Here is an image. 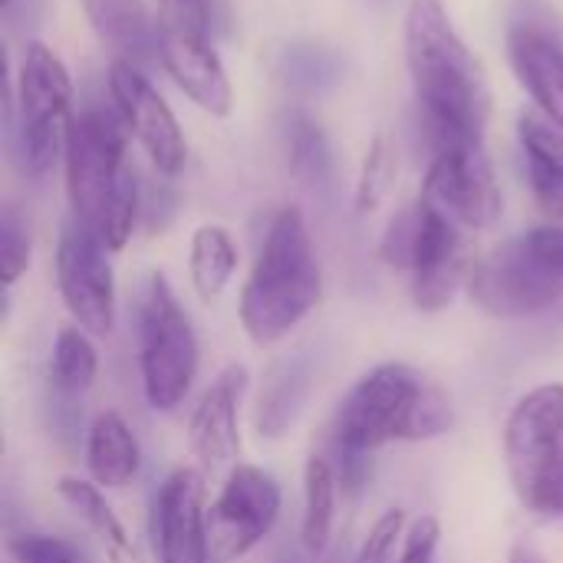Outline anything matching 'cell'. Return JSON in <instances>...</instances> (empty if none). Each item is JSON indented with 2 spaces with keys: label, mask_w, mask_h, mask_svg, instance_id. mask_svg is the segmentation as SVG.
I'll list each match as a JSON object with an SVG mask.
<instances>
[{
  "label": "cell",
  "mask_w": 563,
  "mask_h": 563,
  "mask_svg": "<svg viewBox=\"0 0 563 563\" xmlns=\"http://www.w3.org/2000/svg\"><path fill=\"white\" fill-rule=\"evenodd\" d=\"M406 66L412 79L419 132L429 155L485 142L488 86L478 59L455 30L442 0H412L406 10Z\"/></svg>",
  "instance_id": "cell-1"
},
{
  "label": "cell",
  "mask_w": 563,
  "mask_h": 563,
  "mask_svg": "<svg viewBox=\"0 0 563 563\" xmlns=\"http://www.w3.org/2000/svg\"><path fill=\"white\" fill-rule=\"evenodd\" d=\"M449 396L406 363L369 369L336 406L333 452L343 459L340 482H356L366 455L393 442H432L452 429Z\"/></svg>",
  "instance_id": "cell-2"
},
{
  "label": "cell",
  "mask_w": 563,
  "mask_h": 563,
  "mask_svg": "<svg viewBox=\"0 0 563 563\" xmlns=\"http://www.w3.org/2000/svg\"><path fill=\"white\" fill-rule=\"evenodd\" d=\"M129 129L115 106H82L73 115L63 178L69 218L102 238L109 251H122L139 221V175L129 165Z\"/></svg>",
  "instance_id": "cell-3"
},
{
  "label": "cell",
  "mask_w": 563,
  "mask_h": 563,
  "mask_svg": "<svg viewBox=\"0 0 563 563\" xmlns=\"http://www.w3.org/2000/svg\"><path fill=\"white\" fill-rule=\"evenodd\" d=\"M323 300V267L300 208H280L241 290V327L251 343L274 346L290 336Z\"/></svg>",
  "instance_id": "cell-4"
},
{
  "label": "cell",
  "mask_w": 563,
  "mask_h": 563,
  "mask_svg": "<svg viewBox=\"0 0 563 563\" xmlns=\"http://www.w3.org/2000/svg\"><path fill=\"white\" fill-rule=\"evenodd\" d=\"M379 254L393 271L409 274L412 303L422 313L449 310L475 271L462 228L429 198L412 201L386 224Z\"/></svg>",
  "instance_id": "cell-5"
},
{
  "label": "cell",
  "mask_w": 563,
  "mask_h": 563,
  "mask_svg": "<svg viewBox=\"0 0 563 563\" xmlns=\"http://www.w3.org/2000/svg\"><path fill=\"white\" fill-rule=\"evenodd\" d=\"M505 465L531 518H563V383H544L518 399L505 422Z\"/></svg>",
  "instance_id": "cell-6"
},
{
  "label": "cell",
  "mask_w": 563,
  "mask_h": 563,
  "mask_svg": "<svg viewBox=\"0 0 563 563\" xmlns=\"http://www.w3.org/2000/svg\"><path fill=\"white\" fill-rule=\"evenodd\" d=\"M13 106H16V155L26 175L43 178L63 162L66 135L73 125V99L76 86L59 59V53L40 40H30L16 69L13 86Z\"/></svg>",
  "instance_id": "cell-7"
},
{
  "label": "cell",
  "mask_w": 563,
  "mask_h": 563,
  "mask_svg": "<svg viewBox=\"0 0 563 563\" xmlns=\"http://www.w3.org/2000/svg\"><path fill=\"white\" fill-rule=\"evenodd\" d=\"M139 376L145 402L172 412L198 376V336L165 274L152 271L139 297Z\"/></svg>",
  "instance_id": "cell-8"
},
{
  "label": "cell",
  "mask_w": 563,
  "mask_h": 563,
  "mask_svg": "<svg viewBox=\"0 0 563 563\" xmlns=\"http://www.w3.org/2000/svg\"><path fill=\"white\" fill-rule=\"evenodd\" d=\"M158 63L172 82L211 119H228L234 112V86L208 40L201 7L165 3L158 16Z\"/></svg>",
  "instance_id": "cell-9"
},
{
  "label": "cell",
  "mask_w": 563,
  "mask_h": 563,
  "mask_svg": "<svg viewBox=\"0 0 563 563\" xmlns=\"http://www.w3.org/2000/svg\"><path fill=\"white\" fill-rule=\"evenodd\" d=\"M465 290L498 320H528L563 300V280L538 261L521 234L478 261Z\"/></svg>",
  "instance_id": "cell-10"
},
{
  "label": "cell",
  "mask_w": 563,
  "mask_h": 563,
  "mask_svg": "<svg viewBox=\"0 0 563 563\" xmlns=\"http://www.w3.org/2000/svg\"><path fill=\"white\" fill-rule=\"evenodd\" d=\"M280 485L271 472L238 462L228 472L221 495L208 508V548L211 563H234L247 558L280 518Z\"/></svg>",
  "instance_id": "cell-11"
},
{
  "label": "cell",
  "mask_w": 563,
  "mask_h": 563,
  "mask_svg": "<svg viewBox=\"0 0 563 563\" xmlns=\"http://www.w3.org/2000/svg\"><path fill=\"white\" fill-rule=\"evenodd\" d=\"M109 247L79 221H66L56 241V290L89 336H109L115 327V274Z\"/></svg>",
  "instance_id": "cell-12"
},
{
  "label": "cell",
  "mask_w": 563,
  "mask_h": 563,
  "mask_svg": "<svg viewBox=\"0 0 563 563\" xmlns=\"http://www.w3.org/2000/svg\"><path fill=\"white\" fill-rule=\"evenodd\" d=\"M422 198L442 208L459 228L492 231L501 221L505 198L485 142L452 145L429 155Z\"/></svg>",
  "instance_id": "cell-13"
},
{
  "label": "cell",
  "mask_w": 563,
  "mask_h": 563,
  "mask_svg": "<svg viewBox=\"0 0 563 563\" xmlns=\"http://www.w3.org/2000/svg\"><path fill=\"white\" fill-rule=\"evenodd\" d=\"M109 99L122 115L129 135L148 155L152 168L165 178H175L188 162V139L165 102V96L152 86L142 66L112 59L109 63Z\"/></svg>",
  "instance_id": "cell-14"
},
{
  "label": "cell",
  "mask_w": 563,
  "mask_h": 563,
  "mask_svg": "<svg viewBox=\"0 0 563 563\" xmlns=\"http://www.w3.org/2000/svg\"><path fill=\"white\" fill-rule=\"evenodd\" d=\"M155 563H211L208 548V492L198 468H175L152 498Z\"/></svg>",
  "instance_id": "cell-15"
},
{
  "label": "cell",
  "mask_w": 563,
  "mask_h": 563,
  "mask_svg": "<svg viewBox=\"0 0 563 563\" xmlns=\"http://www.w3.org/2000/svg\"><path fill=\"white\" fill-rule=\"evenodd\" d=\"M508 59L534 99V109L544 112L563 129V26L548 10H528L508 30Z\"/></svg>",
  "instance_id": "cell-16"
},
{
  "label": "cell",
  "mask_w": 563,
  "mask_h": 563,
  "mask_svg": "<svg viewBox=\"0 0 563 563\" xmlns=\"http://www.w3.org/2000/svg\"><path fill=\"white\" fill-rule=\"evenodd\" d=\"M247 366L231 363L224 366L205 396L198 399L191 422H188V445L205 468H221L241 459V429L238 412L247 393Z\"/></svg>",
  "instance_id": "cell-17"
},
{
  "label": "cell",
  "mask_w": 563,
  "mask_h": 563,
  "mask_svg": "<svg viewBox=\"0 0 563 563\" xmlns=\"http://www.w3.org/2000/svg\"><path fill=\"white\" fill-rule=\"evenodd\" d=\"M518 148L534 205L548 221H563V129L538 109H521Z\"/></svg>",
  "instance_id": "cell-18"
},
{
  "label": "cell",
  "mask_w": 563,
  "mask_h": 563,
  "mask_svg": "<svg viewBox=\"0 0 563 563\" xmlns=\"http://www.w3.org/2000/svg\"><path fill=\"white\" fill-rule=\"evenodd\" d=\"M82 13L112 59L142 66L158 56V20H152L142 0H79Z\"/></svg>",
  "instance_id": "cell-19"
},
{
  "label": "cell",
  "mask_w": 563,
  "mask_h": 563,
  "mask_svg": "<svg viewBox=\"0 0 563 563\" xmlns=\"http://www.w3.org/2000/svg\"><path fill=\"white\" fill-rule=\"evenodd\" d=\"M86 468H89V478L106 492H115L135 482L142 468V449H139L132 426L115 409H106L92 419L86 432Z\"/></svg>",
  "instance_id": "cell-20"
},
{
  "label": "cell",
  "mask_w": 563,
  "mask_h": 563,
  "mask_svg": "<svg viewBox=\"0 0 563 563\" xmlns=\"http://www.w3.org/2000/svg\"><path fill=\"white\" fill-rule=\"evenodd\" d=\"M56 495L63 498V505L96 534V541L102 544L106 551V561L109 563H145L135 541L129 538L125 525L115 518L112 505L106 501L102 488L96 482H86V478H59L56 482Z\"/></svg>",
  "instance_id": "cell-21"
},
{
  "label": "cell",
  "mask_w": 563,
  "mask_h": 563,
  "mask_svg": "<svg viewBox=\"0 0 563 563\" xmlns=\"http://www.w3.org/2000/svg\"><path fill=\"white\" fill-rule=\"evenodd\" d=\"M336 508H340V472L327 455L313 452L303 465V521H300V541L313 558H320L333 541Z\"/></svg>",
  "instance_id": "cell-22"
},
{
  "label": "cell",
  "mask_w": 563,
  "mask_h": 563,
  "mask_svg": "<svg viewBox=\"0 0 563 563\" xmlns=\"http://www.w3.org/2000/svg\"><path fill=\"white\" fill-rule=\"evenodd\" d=\"M188 271H191V287L195 294L211 303L218 300L234 271H238V244L228 228L221 224H201L191 234V254H188Z\"/></svg>",
  "instance_id": "cell-23"
},
{
  "label": "cell",
  "mask_w": 563,
  "mask_h": 563,
  "mask_svg": "<svg viewBox=\"0 0 563 563\" xmlns=\"http://www.w3.org/2000/svg\"><path fill=\"white\" fill-rule=\"evenodd\" d=\"M284 152H287L290 175L300 185H323L330 178V168H333L330 142L310 112L294 109L284 115Z\"/></svg>",
  "instance_id": "cell-24"
},
{
  "label": "cell",
  "mask_w": 563,
  "mask_h": 563,
  "mask_svg": "<svg viewBox=\"0 0 563 563\" xmlns=\"http://www.w3.org/2000/svg\"><path fill=\"white\" fill-rule=\"evenodd\" d=\"M99 376V353L82 327H59L49 353V379L66 396H82Z\"/></svg>",
  "instance_id": "cell-25"
},
{
  "label": "cell",
  "mask_w": 563,
  "mask_h": 563,
  "mask_svg": "<svg viewBox=\"0 0 563 563\" xmlns=\"http://www.w3.org/2000/svg\"><path fill=\"white\" fill-rule=\"evenodd\" d=\"M307 396V373L300 363H287L277 366L267 389L261 393V406H257V432L261 435H280L294 416L300 412V402Z\"/></svg>",
  "instance_id": "cell-26"
},
{
  "label": "cell",
  "mask_w": 563,
  "mask_h": 563,
  "mask_svg": "<svg viewBox=\"0 0 563 563\" xmlns=\"http://www.w3.org/2000/svg\"><path fill=\"white\" fill-rule=\"evenodd\" d=\"M393 181H396V148L389 145L386 135H376V139L369 142V148H366L363 165H360L356 195H353L356 211H360V214H373V211L386 201Z\"/></svg>",
  "instance_id": "cell-27"
},
{
  "label": "cell",
  "mask_w": 563,
  "mask_h": 563,
  "mask_svg": "<svg viewBox=\"0 0 563 563\" xmlns=\"http://www.w3.org/2000/svg\"><path fill=\"white\" fill-rule=\"evenodd\" d=\"M33 247H30V231L23 224V218L16 214V208H3L0 218V280L3 290H10L30 267Z\"/></svg>",
  "instance_id": "cell-28"
},
{
  "label": "cell",
  "mask_w": 563,
  "mask_h": 563,
  "mask_svg": "<svg viewBox=\"0 0 563 563\" xmlns=\"http://www.w3.org/2000/svg\"><path fill=\"white\" fill-rule=\"evenodd\" d=\"M7 551L13 563H86L73 541L56 538V534H40V531H23L10 538Z\"/></svg>",
  "instance_id": "cell-29"
},
{
  "label": "cell",
  "mask_w": 563,
  "mask_h": 563,
  "mask_svg": "<svg viewBox=\"0 0 563 563\" xmlns=\"http://www.w3.org/2000/svg\"><path fill=\"white\" fill-rule=\"evenodd\" d=\"M402 538H406V511L393 508L386 511L366 534L363 548H360V558L356 563H396L399 561V548H402Z\"/></svg>",
  "instance_id": "cell-30"
},
{
  "label": "cell",
  "mask_w": 563,
  "mask_h": 563,
  "mask_svg": "<svg viewBox=\"0 0 563 563\" xmlns=\"http://www.w3.org/2000/svg\"><path fill=\"white\" fill-rule=\"evenodd\" d=\"M439 544H442V525H439V518L426 515L406 531L396 563H435L439 561Z\"/></svg>",
  "instance_id": "cell-31"
},
{
  "label": "cell",
  "mask_w": 563,
  "mask_h": 563,
  "mask_svg": "<svg viewBox=\"0 0 563 563\" xmlns=\"http://www.w3.org/2000/svg\"><path fill=\"white\" fill-rule=\"evenodd\" d=\"M528 241V247L538 254V261L554 271L563 280V221H548V224H538L531 231L521 234Z\"/></svg>",
  "instance_id": "cell-32"
},
{
  "label": "cell",
  "mask_w": 563,
  "mask_h": 563,
  "mask_svg": "<svg viewBox=\"0 0 563 563\" xmlns=\"http://www.w3.org/2000/svg\"><path fill=\"white\" fill-rule=\"evenodd\" d=\"M287 63H290V79L307 82V86H317L323 76L333 79V73H336L323 49H294V53H287Z\"/></svg>",
  "instance_id": "cell-33"
},
{
  "label": "cell",
  "mask_w": 563,
  "mask_h": 563,
  "mask_svg": "<svg viewBox=\"0 0 563 563\" xmlns=\"http://www.w3.org/2000/svg\"><path fill=\"white\" fill-rule=\"evenodd\" d=\"M508 563H548L531 544H518L515 551H511V558H508Z\"/></svg>",
  "instance_id": "cell-34"
},
{
  "label": "cell",
  "mask_w": 563,
  "mask_h": 563,
  "mask_svg": "<svg viewBox=\"0 0 563 563\" xmlns=\"http://www.w3.org/2000/svg\"><path fill=\"white\" fill-rule=\"evenodd\" d=\"M165 3H178V7H201V0H165Z\"/></svg>",
  "instance_id": "cell-35"
}]
</instances>
